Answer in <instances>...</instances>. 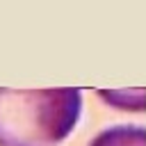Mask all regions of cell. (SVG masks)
Listing matches in <instances>:
<instances>
[{
	"label": "cell",
	"mask_w": 146,
	"mask_h": 146,
	"mask_svg": "<svg viewBox=\"0 0 146 146\" xmlns=\"http://www.w3.org/2000/svg\"><path fill=\"white\" fill-rule=\"evenodd\" d=\"M82 91L0 87V146H55L78 125Z\"/></svg>",
	"instance_id": "obj_1"
},
{
	"label": "cell",
	"mask_w": 146,
	"mask_h": 146,
	"mask_svg": "<svg viewBox=\"0 0 146 146\" xmlns=\"http://www.w3.org/2000/svg\"><path fill=\"white\" fill-rule=\"evenodd\" d=\"M89 146H146V128L141 125H114L100 130Z\"/></svg>",
	"instance_id": "obj_2"
}]
</instances>
